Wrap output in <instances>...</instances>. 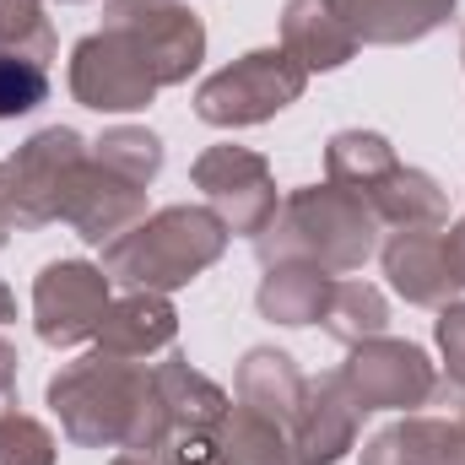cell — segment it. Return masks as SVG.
I'll return each instance as SVG.
<instances>
[{
	"label": "cell",
	"instance_id": "1",
	"mask_svg": "<svg viewBox=\"0 0 465 465\" xmlns=\"http://www.w3.org/2000/svg\"><path fill=\"white\" fill-rule=\"evenodd\" d=\"M49 406L65 439L82 450H168L173 444V422L141 357H114L93 347L49 379Z\"/></svg>",
	"mask_w": 465,
	"mask_h": 465
},
{
	"label": "cell",
	"instance_id": "2",
	"mask_svg": "<svg viewBox=\"0 0 465 465\" xmlns=\"http://www.w3.org/2000/svg\"><path fill=\"white\" fill-rule=\"evenodd\" d=\"M379 228L384 223L357 190H341L325 179V184L292 190L265 223V232H254V249H260V265L303 260L331 276H347V271H362V260L379 249Z\"/></svg>",
	"mask_w": 465,
	"mask_h": 465
},
{
	"label": "cell",
	"instance_id": "3",
	"mask_svg": "<svg viewBox=\"0 0 465 465\" xmlns=\"http://www.w3.org/2000/svg\"><path fill=\"white\" fill-rule=\"evenodd\" d=\"M232 232L217 223L212 206H163L141 217L130 232L104 243V276L124 282L130 292H173L212 271L228 254Z\"/></svg>",
	"mask_w": 465,
	"mask_h": 465
},
{
	"label": "cell",
	"instance_id": "4",
	"mask_svg": "<svg viewBox=\"0 0 465 465\" xmlns=\"http://www.w3.org/2000/svg\"><path fill=\"white\" fill-rule=\"evenodd\" d=\"M309 87V71L287 54V49H249L243 60L223 65L217 76H206L195 87V114L217 130H243V124H265L282 109H292Z\"/></svg>",
	"mask_w": 465,
	"mask_h": 465
},
{
	"label": "cell",
	"instance_id": "5",
	"mask_svg": "<svg viewBox=\"0 0 465 465\" xmlns=\"http://www.w3.org/2000/svg\"><path fill=\"white\" fill-rule=\"evenodd\" d=\"M87 157V141L71 130V124H49L38 130L33 141H22L5 163H0V195H5V212L16 228H44L60 217L65 206V190H71V173L76 163Z\"/></svg>",
	"mask_w": 465,
	"mask_h": 465
},
{
	"label": "cell",
	"instance_id": "6",
	"mask_svg": "<svg viewBox=\"0 0 465 465\" xmlns=\"http://www.w3.org/2000/svg\"><path fill=\"white\" fill-rule=\"evenodd\" d=\"M439 379L444 373L428 362V351L417 341H395V336L357 341L351 357L336 368V384L347 390V401L362 417L368 411H417L433 401Z\"/></svg>",
	"mask_w": 465,
	"mask_h": 465
},
{
	"label": "cell",
	"instance_id": "7",
	"mask_svg": "<svg viewBox=\"0 0 465 465\" xmlns=\"http://www.w3.org/2000/svg\"><path fill=\"white\" fill-rule=\"evenodd\" d=\"M157 87L152 60L114 27H98L71 49V98L93 114H135L157 98Z\"/></svg>",
	"mask_w": 465,
	"mask_h": 465
},
{
	"label": "cell",
	"instance_id": "8",
	"mask_svg": "<svg viewBox=\"0 0 465 465\" xmlns=\"http://www.w3.org/2000/svg\"><path fill=\"white\" fill-rule=\"evenodd\" d=\"M104 27L124 33L152 60L163 87L190 82L201 71V60H206V27L179 0H109L104 5Z\"/></svg>",
	"mask_w": 465,
	"mask_h": 465
},
{
	"label": "cell",
	"instance_id": "9",
	"mask_svg": "<svg viewBox=\"0 0 465 465\" xmlns=\"http://www.w3.org/2000/svg\"><path fill=\"white\" fill-rule=\"evenodd\" d=\"M109 276L87 260H49L33 282V331L44 347H82L98 341L109 314Z\"/></svg>",
	"mask_w": 465,
	"mask_h": 465
},
{
	"label": "cell",
	"instance_id": "10",
	"mask_svg": "<svg viewBox=\"0 0 465 465\" xmlns=\"http://www.w3.org/2000/svg\"><path fill=\"white\" fill-rule=\"evenodd\" d=\"M195 190L206 195V206L217 212V223L228 232H265V223L276 217V179H271V163L249 146H212L195 157L190 168Z\"/></svg>",
	"mask_w": 465,
	"mask_h": 465
},
{
	"label": "cell",
	"instance_id": "11",
	"mask_svg": "<svg viewBox=\"0 0 465 465\" xmlns=\"http://www.w3.org/2000/svg\"><path fill=\"white\" fill-rule=\"evenodd\" d=\"M379 254H384L390 287L417 309H444L465 292V271L455 260L450 228H395Z\"/></svg>",
	"mask_w": 465,
	"mask_h": 465
},
{
	"label": "cell",
	"instance_id": "12",
	"mask_svg": "<svg viewBox=\"0 0 465 465\" xmlns=\"http://www.w3.org/2000/svg\"><path fill=\"white\" fill-rule=\"evenodd\" d=\"M141 217H146V190L130 184V179H119L114 168H104L87 152L76 163V173H71L60 223H71L76 238H87V243H114L119 232H130Z\"/></svg>",
	"mask_w": 465,
	"mask_h": 465
},
{
	"label": "cell",
	"instance_id": "13",
	"mask_svg": "<svg viewBox=\"0 0 465 465\" xmlns=\"http://www.w3.org/2000/svg\"><path fill=\"white\" fill-rule=\"evenodd\" d=\"M357 422H362V411L347 401V390L336 384V373L309 379V395H303L298 417L287 422V439H292L298 465L347 460V450H357Z\"/></svg>",
	"mask_w": 465,
	"mask_h": 465
},
{
	"label": "cell",
	"instance_id": "14",
	"mask_svg": "<svg viewBox=\"0 0 465 465\" xmlns=\"http://www.w3.org/2000/svg\"><path fill=\"white\" fill-rule=\"evenodd\" d=\"M357 44H417L455 16V0H331Z\"/></svg>",
	"mask_w": 465,
	"mask_h": 465
},
{
	"label": "cell",
	"instance_id": "15",
	"mask_svg": "<svg viewBox=\"0 0 465 465\" xmlns=\"http://www.w3.org/2000/svg\"><path fill=\"white\" fill-rule=\"evenodd\" d=\"M173 336H179V314L168 292H124L109 303L98 325V347L114 357H152V351L173 347Z\"/></svg>",
	"mask_w": 465,
	"mask_h": 465
},
{
	"label": "cell",
	"instance_id": "16",
	"mask_svg": "<svg viewBox=\"0 0 465 465\" xmlns=\"http://www.w3.org/2000/svg\"><path fill=\"white\" fill-rule=\"evenodd\" d=\"M303 395H309V379H303V368L287 351H276V347L243 351V362H238V406H249L254 417L287 428L298 417Z\"/></svg>",
	"mask_w": 465,
	"mask_h": 465
},
{
	"label": "cell",
	"instance_id": "17",
	"mask_svg": "<svg viewBox=\"0 0 465 465\" xmlns=\"http://www.w3.org/2000/svg\"><path fill=\"white\" fill-rule=\"evenodd\" d=\"M282 49L303 71H336L357 54L351 27L331 11V0H287L282 11Z\"/></svg>",
	"mask_w": 465,
	"mask_h": 465
},
{
	"label": "cell",
	"instance_id": "18",
	"mask_svg": "<svg viewBox=\"0 0 465 465\" xmlns=\"http://www.w3.org/2000/svg\"><path fill=\"white\" fill-rule=\"evenodd\" d=\"M331 287H336L331 271L303 265V260H276V265H265V276H260L254 309H260L271 325H320V314H325V303H331Z\"/></svg>",
	"mask_w": 465,
	"mask_h": 465
},
{
	"label": "cell",
	"instance_id": "19",
	"mask_svg": "<svg viewBox=\"0 0 465 465\" xmlns=\"http://www.w3.org/2000/svg\"><path fill=\"white\" fill-rule=\"evenodd\" d=\"M152 379H157V395H163V411H168L173 433H217L223 428L232 401L201 368H190L184 357H168V362L152 368Z\"/></svg>",
	"mask_w": 465,
	"mask_h": 465
},
{
	"label": "cell",
	"instance_id": "20",
	"mask_svg": "<svg viewBox=\"0 0 465 465\" xmlns=\"http://www.w3.org/2000/svg\"><path fill=\"white\" fill-rule=\"evenodd\" d=\"M368 206L390 228H444V217H450L444 184L433 173H422V168H406V163L368 195Z\"/></svg>",
	"mask_w": 465,
	"mask_h": 465
},
{
	"label": "cell",
	"instance_id": "21",
	"mask_svg": "<svg viewBox=\"0 0 465 465\" xmlns=\"http://www.w3.org/2000/svg\"><path fill=\"white\" fill-rule=\"evenodd\" d=\"M395 168H401V157H395V146H390L379 130H341V135H331V146H325V173H331V184L357 190L362 201H368Z\"/></svg>",
	"mask_w": 465,
	"mask_h": 465
},
{
	"label": "cell",
	"instance_id": "22",
	"mask_svg": "<svg viewBox=\"0 0 465 465\" xmlns=\"http://www.w3.org/2000/svg\"><path fill=\"white\" fill-rule=\"evenodd\" d=\"M212 439H217V465H298L287 428L254 417L249 406H228V417Z\"/></svg>",
	"mask_w": 465,
	"mask_h": 465
},
{
	"label": "cell",
	"instance_id": "23",
	"mask_svg": "<svg viewBox=\"0 0 465 465\" xmlns=\"http://www.w3.org/2000/svg\"><path fill=\"white\" fill-rule=\"evenodd\" d=\"M320 325H325V336H336L341 347H357V341L384 336L390 303H384V292H379L373 282H336V287H331V303H325V314H320Z\"/></svg>",
	"mask_w": 465,
	"mask_h": 465
},
{
	"label": "cell",
	"instance_id": "24",
	"mask_svg": "<svg viewBox=\"0 0 465 465\" xmlns=\"http://www.w3.org/2000/svg\"><path fill=\"white\" fill-rule=\"evenodd\" d=\"M450 417H406L368 439L362 465H444Z\"/></svg>",
	"mask_w": 465,
	"mask_h": 465
},
{
	"label": "cell",
	"instance_id": "25",
	"mask_svg": "<svg viewBox=\"0 0 465 465\" xmlns=\"http://www.w3.org/2000/svg\"><path fill=\"white\" fill-rule=\"evenodd\" d=\"M87 152H93L104 168H114L119 179L141 184V190L163 173V141H157L146 124H114V130H104Z\"/></svg>",
	"mask_w": 465,
	"mask_h": 465
},
{
	"label": "cell",
	"instance_id": "26",
	"mask_svg": "<svg viewBox=\"0 0 465 465\" xmlns=\"http://www.w3.org/2000/svg\"><path fill=\"white\" fill-rule=\"evenodd\" d=\"M54 49H60V38H54L44 0H0V54H22L49 71Z\"/></svg>",
	"mask_w": 465,
	"mask_h": 465
},
{
	"label": "cell",
	"instance_id": "27",
	"mask_svg": "<svg viewBox=\"0 0 465 465\" xmlns=\"http://www.w3.org/2000/svg\"><path fill=\"white\" fill-rule=\"evenodd\" d=\"M44 98H49V71L22 54H0V119L33 114Z\"/></svg>",
	"mask_w": 465,
	"mask_h": 465
},
{
	"label": "cell",
	"instance_id": "28",
	"mask_svg": "<svg viewBox=\"0 0 465 465\" xmlns=\"http://www.w3.org/2000/svg\"><path fill=\"white\" fill-rule=\"evenodd\" d=\"M0 465H54V433L38 417H0Z\"/></svg>",
	"mask_w": 465,
	"mask_h": 465
},
{
	"label": "cell",
	"instance_id": "29",
	"mask_svg": "<svg viewBox=\"0 0 465 465\" xmlns=\"http://www.w3.org/2000/svg\"><path fill=\"white\" fill-rule=\"evenodd\" d=\"M433 336H439V351H444V379H455L465 390V303H444L439 309Z\"/></svg>",
	"mask_w": 465,
	"mask_h": 465
},
{
	"label": "cell",
	"instance_id": "30",
	"mask_svg": "<svg viewBox=\"0 0 465 465\" xmlns=\"http://www.w3.org/2000/svg\"><path fill=\"white\" fill-rule=\"evenodd\" d=\"M16 411V347L0 336V417Z\"/></svg>",
	"mask_w": 465,
	"mask_h": 465
},
{
	"label": "cell",
	"instance_id": "31",
	"mask_svg": "<svg viewBox=\"0 0 465 465\" xmlns=\"http://www.w3.org/2000/svg\"><path fill=\"white\" fill-rule=\"evenodd\" d=\"M450 243H455V260H460V271H465V217L450 228Z\"/></svg>",
	"mask_w": 465,
	"mask_h": 465
},
{
	"label": "cell",
	"instance_id": "32",
	"mask_svg": "<svg viewBox=\"0 0 465 465\" xmlns=\"http://www.w3.org/2000/svg\"><path fill=\"white\" fill-rule=\"evenodd\" d=\"M11 232H16V223H11V212H5V195H0V243H11Z\"/></svg>",
	"mask_w": 465,
	"mask_h": 465
},
{
	"label": "cell",
	"instance_id": "33",
	"mask_svg": "<svg viewBox=\"0 0 465 465\" xmlns=\"http://www.w3.org/2000/svg\"><path fill=\"white\" fill-rule=\"evenodd\" d=\"M11 314H16V298H11V287L0 282V320H11Z\"/></svg>",
	"mask_w": 465,
	"mask_h": 465
},
{
	"label": "cell",
	"instance_id": "34",
	"mask_svg": "<svg viewBox=\"0 0 465 465\" xmlns=\"http://www.w3.org/2000/svg\"><path fill=\"white\" fill-rule=\"evenodd\" d=\"M65 5H76V0H65Z\"/></svg>",
	"mask_w": 465,
	"mask_h": 465
},
{
	"label": "cell",
	"instance_id": "35",
	"mask_svg": "<svg viewBox=\"0 0 465 465\" xmlns=\"http://www.w3.org/2000/svg\"><path fill=\"white\" fill-rule=\"evenodd\" d=\"M460 49H465V44H460Z\"/></svg>",
	"mask_w": 465,
	"mask_h": 465
}]
</instances>
